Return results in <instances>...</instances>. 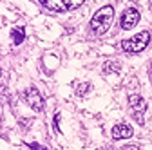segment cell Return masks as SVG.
<instances>
[{"instance_id": "obj_1", "label": "cell", "mask_w": 152, "mask_h": 150, "mask_svg": "<svg viewBox=\"0 0 152 150\" xmlns=\"http://www.w3.org/2000/svg\"><path fill=\"white\" fill-rule=\"evenodd\" d=\"M114 20V9L110 6H105L102 7L96 15L92 16V20H91V29L96 33V34H103L109 31L110 24Z\"/></svg>"}, {"instance_id": "obj_2", "label": "cell", "mask_w": 152, "mask_h": 150, "mask_svg": "<svg viewBox=\"0 0 152 150\" xmlns=\"http://www.w3.org/2000/svg\"><path fill=\"white\" fill-rule=\"evenodd\" d=\"M150 42V33L145 31V33H140L136 36H132L129 40H123L121 42V49L129 54H136V52H141Z\"/></svg>"}, {"instance_id": "obj_3", "label": "cell", "mask_w": 152, "mask_h": 150, "mask_svg": "<svg viewBox=\"0 0 152 150\" xmlns=\"http://www.w3.org/2000/svg\"><path fill=\"white\" fill-rule=\"evenodd\" d=\"M40 2L51 9V11H69V9H74V7H78L83 4V0H40Z\"/></svg>"}, {"instance_id": "obj_4", "label": "cell", "mask_w": 152, "mask_h": 150, "mask_svg": "<svg viewBox=\"0 0 152 150\" xmlns=\"http://www.w3.org/2000/svg\"><path fill=\"white\" fill-rule=\"evenodd\" d=\"M129 107H130V110H132V116H134V119L140 123V125H143V114H145V108H147V103H145V100L140 96V94H132L130 98H129Z\"/></svg>"}, {"instance_id": "obj_5", "label": "cell", "mask_w": 152, "mask_h": 150, "mask_svg": "<svg viewBox=\"0 0 152 150\" xmlns=\"http://www.w3.org/2000/svg\"><path fill=\"white\" fill-rule=\"evenodd\" d=\"M24 94H26L27 105H29L33 110H36V112H42V110H44V100H42V96H40V92H38L34 87H29Z\"/></svg>"}, {"instance_id": "obj_6", "label": "cell", "mask_w": 152, "mask_h": 150, "mask_svg": "<svg viewBox=\"0 0 152 150\" xmlns=\"http://www.w3.org/2000/svg\"><path fill=\"white\" fill-rule=\"evenodd\" d=\"M140 22V13L134 9V7H129V9H125V13L121 15V29H125V31H129V29H132L136 24Z\"/></svg>"}, {"instance_id": "obj_7", "label": "cell", "mask_w": 152, "mask_h": 150, "mask_svg": "<svg viewBox=\"0 0 152 150\" xmlns=\"http://www.w3.org/2000/svg\"><path fill=\"white\" fill-rule=\"evenodd\" d=\"M132 136V128L130 125H125V123H120L112 128V138L114 139H129Z\"/></svg>"}, {"instance_id": "obj_8", "label": "cell", "mask_w": 152, "mask_h": 150, "mask_svg": "<svg viewBox=\"0 0 152 150\" xmlns=\"http://www.w3.org/2000/svg\"><path fill=\"white\" fill-rule=\"evenodd\" d=\"M11 36H13V42H15L16 45H20V44L24 42V38H26L24 27H16V29H13V31H11Z\"/></svg>"}, {"instance_id": "obj_9", "label": "cell", "mask_w": 152, "mask_h": 150, "mask_svg": "<svg viewBox=\"0 0 152 150\" xmlns=\"http://www.w3.org/2000/svg\"><path fill=\"white\" fill-rule=\"evenodd\" d=\"M103 71H105V72H112V71L116 72V71H118V65H116V63H112V62H107Z\"/></svg>"}, {"instance_id": "obj_10", "label": "cell", "mask_w": 152, "mask_h": 150, "mask_svg": "<svg viewBox=\"0 0 152 150\" xmlns=\"http://www.w3.org/2000/svg\"><path fill=\"white\" fill-rule=\"evenodd\" d=\"M29 146H31V148H33V150H47V148H45V146H40V145H38V143H31V145H29Z\"/></svg>"}, {"instance_id": "obj_11", "label": "cell", "mask_w": 152, "mask_h": 150, "mask_svg": "<svg viewBox=\"0 0 152 150\" xmlns=\"http://www.w3.org/2000/svg\"><path fill=\"white\" fill-rule=\"evenodd\" d=\"M87 89H89V85H82V87L78 89V96H82V92H83V90H87Z\"/></svg>"}, {"instance_id": "obj_12", "label": "cell", "mask_w": 152, "mask_h": 150, "mask_svg": "<svg viewBox=\"0 0 152 150\" xmlns=\"http://www.w3.org/2000/svg\"><path fill=\"white\" fill-rule=\"evenodd\" d=\"M121 150H140L138 146H134V145H130V146H123Z\"/></svg>"}]
</instances>
